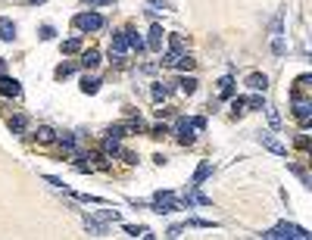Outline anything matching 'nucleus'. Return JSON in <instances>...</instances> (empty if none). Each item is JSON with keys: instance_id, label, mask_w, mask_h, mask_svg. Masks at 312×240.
Segmentation results:
<instances>
[{"instance_id": "4be33fe9", "label": "nucleus", "mask_w": 312, "mask_h": 240, "mask_svg": "<svg viewBox=\"0 0 312 240\" xmlns=\"http://www.w3.org/2000/svg\"><path fill=\"white\" fill-rule=\"evenodd\" d=\"M193 66H197V59H193V56H187V53H181V56L175 59V66H172V69H178V72H190Z\"/></svg>"}, {"instance_id": "b1692460", "label": "nucleus", "mask_w": 312, "mask_h": 240, "mask_svg": "<svg viewBox=\"0 0 312 240\" xmlns=\"http://www.w3.org/2000/svg\"><path fill=\"white\" fill-rule=\"evenodd\" d=\"M100 91V78H82V94H97Z\"/></svg>"}, {"instance_id": "2eb2a0df", "label": "nucleus", "mask_w": 312, "mask_h": 240, "mask_svg": "<svg viewBox=\"0 0 312 240\" xmlns=\"http://www.w3.org/2000/svg\"><path fill=\"white\" fill-rule=\"evenodd\" d=\"M247 88H253V91H265V88H268V75H262V72L247 75Z\"/></svg>"}, {"instance_id": "f704fd0d", "label": "nucleus", "mask_w": 312, "mask_h": 240, "mask_svg": "<svg viewBox=\"0 0 312 240\" xmlns=\"http://www.w3.org/2000/svg\"><path fill=\"white\" fill-rule=\"evenodd\" d=\"M100 222H119V212H115V209H103L100 212Z\"/></svg>"}, {"instance_id": "0eeeda50", "label": "nucleus", "mask_w": 312, "mask_h": 240, "mask_svg": "<svg viewBox=\"0 0 312 240\" xmlns=\"http://www.w3.org/2000/svg\"><path fill=\"white\" fill-rule=\"evenodd\" d=\"M256 141H259V144H262L265 150H271L275 156H287V147H284V144H281L278 137H271L268 131H259V137H256Z\"/></svg>"}, {"instance_id": "c85d7f7f", "label": "nucleus", "mask_w": 312, "mask_h": 240, "mask_svg": "<svg viewBox=\"0 0 312 240\" xmlns=\"http://www.w3.org/2000/svg\"><path fill=\"white\" fill-rule=\"evenodd\" d=\"M72 72H75V66H72V63H63V66H56V72H53V75H56L60 82H63V78H69Z\"/></svg>"}, {"instance_id": "39448f33", "label": "nucleus", "mask_w": 312, "mask_h": 240, "mask_svg": "<svg viewBox=\"0 0 312 240\" xmlns=\"http://www.w3.org/2000/svg\"><path fill=\"white\" fill-rule=\"evenodd\" d=\"M294 115L300 118V125H303V128H309V118H312V100L294 94Z\"/></svg>"}, {"instance_id": "2f4dec72", "label": "nucleus", "mask_w": 312, "mask_h": 240, "mask_svg": "<svg viewBox=\"0 0 312 240\" xmlns=\"http://www.w3.org/2000/svg\"><path fill=\"white\" fill-rule=\"evenodd\" d=\"M262 109L268 112V122H271V125L278 128V125H281V115H278V109H275V106H262Z\"/></svg>"}, {"instance_id": "6ab92c4d", "label": "nucleus", "mask_w": 312, "mask_h": 240, "mask_svg": "<svg viewBox=\"0 0 312 240\" xmlns=\"http://www.w3.org/2000/svg\"><path fill=\"white\" fill-rule=\"evenodd\" d=\"M178 91L187 94V97H190V94H197V78H193V75H184L181 82H178Z\"/></svg>"}, {"instance_id": "1a4fd4ad", "label": "nucleus", "mask_w": 312, "mask_h": 240, "mask_svg": "<svg viewBox=\"0 0 312 240\" xmlns=\"http://www.w3.org/2000/svg\"><path fill=\"white\" fill-rule=\"evenodd\" d=\"M19 94H22V85L4 72V75H0V97H19Z\"/></svg>"}, {"instance_id": "ddd939ff", "label": "nucleus", "mask_w": 312, "mask_h": 240, "mask_svg": "<svg viewBox=\"0 0 312 240\" xmlns=\"http://www.w3.org/2000/svg\"><path fill=\"white\" fill-rule=\"evenodd\" d=\"M85 228H88V234H94V237H103V234H106V222H100V218H94V215H85Z\"/></svg>"}, {"instance_id": "f257e3e1", "label": "nucleus", "mask_w": 312, "mask_h": 240, "mask_svg": "<svg viewBox=\"0 0 312 240\" xmlns=\"http://www.w3.org/2000/svg\"><path fill=\"white\" fill-rule=\"evenodd\" d=\"M150 209H153L156 215H172V212L184 209V203H181V199H178L172 190H156L153 199H150Z\"/></svg>"}, {"instance_id": "4468645a", "label": "nucleus", "mask_w": 312, "mask_h": 240, "mask_svg": "<svg viewBox=\"0 0 312 240\" xmlns=\"http://www.w3.org/2000/svg\"><path fill=\"white\" fill-rule=\"evenodd\" d=\"M63 56H75V53H82V34H75V37H69V41H63Z\"/></svg>"}, {"instance_id": "09e8293b", "label": "nucleus", "mask_w": 312, "mask_h": 240, "mask_svg": "<svg viewBox=\"0 0 312 240\" xmlns=\"http://www.w3.org/2000/svg\"><path fill=\"white\" fill-rule=\"evenodd\" d=\"M28 4H44V0H28Z\"/></svg>"}, {"instance_id": "f8f14e48", "label": "nucleus", "mask_w": 312, "mask_h": 240, "mask_svg": "<svg viewBox=\"0 0 312 240\" xmlns=\"http://www.w3.org/2000/svg\"><path fill=\"white\" fill-rule=\"evenodd\" d=\"M0 41H16V22L0 16Z\"/></svg>"}, {"instance_id": "473e14b6", "label": "nucleus", "mask_w": 312, "mask_h": 240, "mask_svg": "<svg viewBox=\"0 0 312 240\" xmlns=\"http://www.w3.org/2000/svg\"><path fill=\"white\" fill-rule=\"evenodd\" d=\"M244 106H250V109H262V106H265V100H262V97H247V100H244Z\"/></svg>"}, {"instance_id": "423d86ee", "label": "nucleus", "mask_w": 312, "mask_h": 240, "mask_svg": "<svg viewBox=\"0 0 312 240\" xmlns=\"http://www.w3.org/2000/svg\"><path fill=\"white\" fill-rule=\"evenodd\" d=\"M175 134H178L181 144H193V137H197V128H193V122H190L187 115H181L178 122H175Z\"/></svg>"}, {"instance_id": "ea45409f", "label": "nucleus", "mask_w": 312, "mask_h": 240, "mask_svg": "<svg viewBox=\"0 0 312 240\" xmlns=\"http://www.w3.org/2000/svg\"><path fill=\"white\" fill-rule=\"evenodd\" d=\"M163 134H172V128L169 125H156L153 128V137H163Z\"/></svg>"}, {"instance_id": "37998d69", "label": "nucleus", "mask_w": 312, "mask_h": 240, "mask_svg": "<svg viewBox=\"0 0 312 240\" xmlns=\"http://www.w3.org/2000/svg\"><path fill=\"white\" fill-rule=\"evenodd\" d=\"M44 181H47V184H50V187H56V190H60V187H66V184H63V181H60V178H53V175H44Z\"/></svg>"}, {"instance_id": "79ce46f5", "label": "nucleus", "mask_w": 312, "mask_h": 240, "mask_svg": "<svg viewBox=\"0 0 312 240\" xmlns=\"http://www.w3.org/2000/svg\"><path fill=\"white\" fill-rule=\"evenodd\" d=\"M190 122H193V128H197V134H200V131L206 128V118H203V115H197V118H190Z\"/></svg>"}, {"instance_id": "dca6fc26", "label": "nucleus", "mask_w": 312, "mask_h": 240, "mask_svg": "<svg viewBox=\"0 0 312 240\" xmlns=\"http://www.w3.org/2000/svg\"><path fill=\"white\" fill-rule=\"evenodd\" d=\"M150 94H153V100H156V103H163V100H166V97L172 94V85H169V82H156Z\"/></svg>"}, {"instance_id": "58836bf2", "label": "nucleus", "mask_w": 312, "mask_h": 240, "mask_svg": "<svg viewBox=\"0 0 312 240\" xmlns=\"http://www.w3.org/2000/svg\"><path fill=\"white\" fill-rule=\"evenodd\" d=\"M178 56H181V53H175V50H169V53H166V56H163V66H169V69H172V66H175V59H178Z\"/></svg>"}, {"instance_id": "e433bc0d", "label": "nucleus", "mask_w": 312, "mask_h": 240, "mask_svg": "<svg viewBox=\"0 0 312 240\" xmlns=\"http://www.w3.org/2000/svg\"><path fill=\"white\" fill-rule=\"evenodd\" d=\"M91 159H94L97 169H106V153H91Z\"/></svg>"}, {"instance_id": "72a5a7b5", "label": "nucleus", "mask_w": 312, "mask_h": 240, "mask_svg": "<svg viewBox=\"0 0 312 240\" xmlns=\"http://www.w3.org/2000/svg\"><path fill=\"white\" fill-rule=\"evenodd\" d=\"M290 172H294V175H297V178H300V181H303L306 187L312 184V181H309V175H306V169H300V166H290Z\"/></svg>"}, {"instance_id": "f3484780", "label": "nucleus", "mask_w": 312, "mask_h": 240, "mask_svg": "<svg viewBox=\"0 0 312 240\" xmlns=\"http://www.w3.org/2000/svg\"><path fill=\"white\" fill-rule=\"evenodd\" d=\"M34 141H37V144H53V141H56V131H53L50 125H41V128L34 131Z\"/></svg>"}, {"instance_id": "c9c22d12", "label": "nucleus", "mask_w": 312, "mask_h": 240, "mask_svg": "<svg viewBox=\"0 0 312 240\" xmlns=\"http://www.w3.org/2000/svg\"><path fill=\"white\" fill-rule=\"evenodd\" d=\"M53 25H41V41H53Z\"/></svg>"}, {"instance_id": "7c9ffc66", "label": "nucleus", "mask_w": 312, "mask_h": 240, "mask_svg": "<svg viewBox=\"0 0 312 240\" xmlns=\"http://www.w3.org/2000/svg\"><path fill=\"white\" fill-rule=\"evenodd\" d=\"M106 134H109V137H115V141H122V137H125V125H109V128H106Z\"/></svg>"}, {"instance_id": "9b49d317", "label": "nucleus", "mask_w": 312, "mask_h": 240, "mask_svg": "<svg viewBox=\"0 0 312 240\" xmlns=\"http://www.w3.org/2000/svg\"><path fill=\"white\" fill-rule=\"evenodd\" d=\"M212 175V159H203V163L197 166V172H193V178H190V184L193 187H203V181Z\"/></svg>"}, {"instance_id": "9d476101", "label": "nucleus", "mask_w": 312, "mask_h": 240, "mask_svg": "<svg viewBox=\"0 0 312 240\" xmlns=\"http://www.w3.org/2000/svg\"><path fill=\"white\" fill-rule=\"evenodd\" d=\"M163 41H166L163 25H153V28H150V37H147V50H156V53H160V50H163Z\"/></svg>"}, {"instance_id": "7ed1b4c3", "label": "nucleus", "mask_w": 312, "mask_h": 240, "mask_svg": "<svg viewBox=\"0 0 312 240\" xmlns=\"http://www.w3.org/2000/svg\"><path fill=\"white\" fill-rule=\"evenodd\" d=\"M72 25L82 31V34H94V31H100L103 25H106V19L100 16V13H94V10H88V13H78L75 19H72Z\"/></svg>"}, {"instance_id": "a878e982", "label": "nucleus", "mask_w": 312, "mask_h": 240, "mask_svg": "<svg viewBox=\"0 0 312 240\" xmlns=\"http://www.w3.org/2000/svg\"><path fill=\"white\" fill-rule=\"evenodd\" d=\"M97 63H100V53H97V50H85V53H82V66H85V69H94Z\"/></svg>"}, {"instance_id": "de8ad7c7", "label": "nucleus", "mask_w": 312, "mask_h": 240, "mask_svg": "<svg viewBox=\"0 0 312 240\" xmlns=\"http://www.w3.org/2000/svg\"><path fill=\"white\" fill-rule=\"evenodd\" d=\"M4 72H7V63H4V59H0V75H4Z\"/></svg>"}, {"instance_id": "5701e85b", "label": "nucleus", "mask_w": 312, "mask_h": 240, "mask_svg": "<svg viewBox=\"0 0 312 240\" xmlns=\"http://www.w3.org/2000/svg\"><path fill=\"white\" fill-rule=\"evenodd\" d=\"M219 97L222 100H231L234 97V82H231V78H222V82H219Z\"/></svg>"}, {"instance_id": "a18cd8bd", "label": "nucleus", "mask_w": 312, "mask_h": 240, "mask_svg": "<svg viewBox=\"0 0 312 240\" xmlns=\"http://www.w3.org/2000/svg\"><path fill=\"white\" fill-rule=\"evenodd\" d=\"M271 50H275V53H278V56H281V53H284V41H281V37H275V44H271Z\"/></svg>"}, {"instance_id": "c03bdc74", "label": "nucleus", "mask_w": 312, "mask_h": 240, "mask_svg": "<svg viewBox=\"0 0 312 240\" xmlns=\"http://www.w3.org/2000/svg\"><path fill=\"white\" fill-rule=\"evenodd\" d=\"M85 4H91V7H112L115 0H85Z\"/></svg>"}, {"instance_id": "bb28decb", "label": "nucleus", "mask_w": 312, "mask_h": 240, "mask_svg": "<svg viewBox=\"0 0 312 240\" xmlns=\"http://www.w3.org/2000/svg\"><path fill=\"white\" fill-rule=\"evenodd\" d=\"M169 41H172V50L175 53H184V47H187V41H184V34H166Z\"/></svg>"}, {"instance_id": "aec40b11", "label": "nucleus", "mask_w": 312, "mask_h": 240, "mask_svg": "<svg viewBox=\"0 0 312 240\" xmlns=\"http://www.w3.org/2000/svg\"><path fill=\"white\" fill-rule=\"evenodd\" d=\"M25 128H28V115H22V112H19V115H13V118H10V131H13V134H22Z\"/></svg>"}, {"instance_id": "a211bd4d", "label": "nucleus", "mask_w": 312, "mask_h": 240, "mask_svg": "<svg viewBox=\"0 0 312 240\" xmlns=\"http://www.w3.org/2000/svg\"><path fill=\"white\" fill-rule=\"evenodd\" d=\"M103 153L106 156H119L122 153V144L115 141V137H109V134H103Z\"/></svg>"}, {"instance_id": "c756f323", "label": "nucleus", "mask_w": 312, "mask_h": 240, "mask_svg": "<svg viewBox=\"0 0 312 240\" xmlns=\"http://www.w3.org/2000/svg\"><path fill=\"white\" fill-rule=\"evenodd\" d=\"M60 144L66 153H75V134H60Z\"/></svg>"}, {"instance_id": "6e6552de", "label": "nucleus", "mask_w": 312, "mask_h": 240, "mask_svg": "<svg viewBox=\"0 0 312 240\" xmlns=\"http://www.w3.org/2000/svg\"><path fill=\"white\" fill-rule=\"evenodd\" d=\"M181 203H187V206H212V199L203 196L200 187H193V184H190V187L184 190V199H181Z\"/></svg>"}, {"instance_id": "393cba45", "label": "nucleus", "mask_w": 312, "mask_h": 240, "mask_svg": "<svg viewBox=\"0 0 312 240\" xmlns=\"http://www.w3.org/2000/svg\"><path fill=\"white\" fill-rule=\"evenodd\" d=\"M125 234L128 237H156L150 228H141V225H125Z\"/></svg>"}, {"instance_id": "20e7f679", "label": "nucleus", "mask_w": 312, "mask_h": 240, "mask_svg": "<svg viewBox=\"0 0 312 240\" xmlns=\"http://www.w3.org/2000/svg\"><path fill=\"white\" fill-rule=\"evenodd\" d=\"M128 28L122 31H112V63H122V56L128 53Z\"/></svg>"}, {"instance_id": "cd10ccee", "label": "nucleus", "mask_w": 312, "mask_h": 240, "mask_svg": "<svg viewBox=\"0 0 312 240\" xmlns=\"http://www.w3.org/2000/svg\"><path fill=\"white\" fill-rule=\"evenodd\" d=\"M184 228H216V222H206V218H187Z\"/></svg>"}, {"instance_id": "f03ea898", "label": "nucleus", "mask_w": 312, "mask_h": 240, "mask_svg": "<svg viewBox=\"0 0 312 240\" xmlns=\"http://www.w3.org/2000/svg\"><path fill=\"white\" fill-rule=\"evenodd\" d=\"M262 237H265V240H309L312 234H309L306 228H300V225L281 222V225H275L271 231H262Z\"/></svg>"}, {"instance_id": "a19ab883", "label": "nucleus", "mask_w": 312, "mask_h": 240, "mask_svg": "<svg viewBox=\"0 0 312 240\" xmlns=\"http://www.w3.org/2000/svg\"><path fill=\"white\" fill-rule=\"evenodd\" d=\"M78 199H82V203H103L100 196H91V193H78Z\"/></svg>"}, {"instance_id": "4c0bfd02", "label": "nucleus", "mask_w": 312, "mask_h": 240, "mask_svg": "<svg viewBox=\"0 0 312 240\" xmlns=\"http://www.w3.org/2000/svg\"><path fill=\"white\" fill-rule=\"evenodd\" d=\"M231 109H234V115H241L244 112V97H234L231 100Z\"/></svg>"}, {"instance_id": "412c9836", "label": "nucleus", "mask_w": 312, "mask_h": 240, "mask_svg": "<svg viewBox=\"0 0 312 240\" xmlns=\"http://www.w3.org/2000/svg\"><path fill=\"white\" fill-rule=\"evenodd\" d=\"M128 47H131V50H138V53H144V50H147V41H144V37H141L138 31H131V28H128Z\"/></svg>"}, {"instance_id": "49530a36", "label": "nucleus", "mask_w": 312, "mask_h": 240, "mask_svg": "<svg viewBox=\"0 0 312 240\" xmlns=\"http://www.w3.org/2000/svg\"><path fill=\"white\" fill-rule=\"evenodd\" d=\"M181 231H184V225H175V228H169L166 237H181Z\"/></svg>"}]
</instances>
